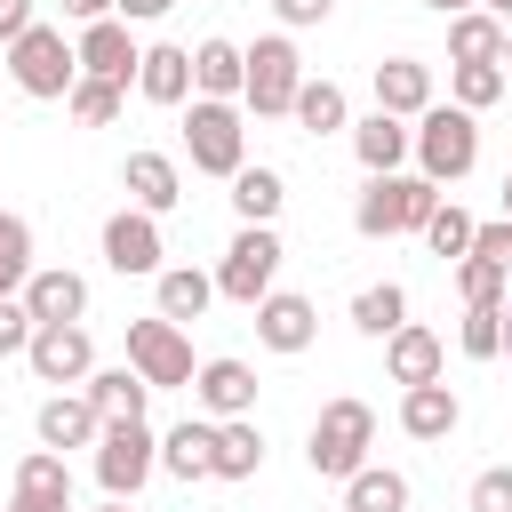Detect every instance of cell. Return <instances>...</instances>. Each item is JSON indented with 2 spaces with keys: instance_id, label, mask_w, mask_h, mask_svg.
Wrapping results in <instances>:
<instances>
[{
  "instance_id": "1f68e13d",
  "label": "cell",
  "mask_w": 512,
  "mask_h": 512,
  "mask_svg": "<svg viewBox=\"0 0 512 512\" xmlns=\"http://www.w3.org/2000/svg\"><path fill=\"white\" fill-rule=\"evenodd\" d=\"M296 128H304V136L344 128V88H336V80H304V88H296Z\"/></svg>"
},
{
  "instance_id": "3957f363",
  "label": "cell",
  "mask_w": 512,
  "mask_h": 512,
  "mask_svg": "<svg viewBox=\"0 0 512 512\" xmlns=\"http://www.w3.org/2000/svg\"><path fill=\"white\" fill-rule=\"evenodd\" d=\"M8 80L24 96H72L80 88V48H64L56 24H32L16 48H8Z\"/></svg>"
},
{
  "instance_id": "30bf717a",
  "label": "cell",
  "mask_w": 512,
  "mask_h": 512,
  "mask_svg": "<svg viewBox=\"0 0 512 512\" xmlns=\"http://www.w3.org/2000/svg\"><path fill=\"white\" fill-rule=\"evenodd\" d=\"M32 376L40 384H88L96 376V344H88V328L80 320H56V328H32Z\"/></svg>"
},
{
  "instance_id": "681fc988",
  "label": "cell",
  "mask_w": 512,
  "mask_h": 512,
  "mask_svg": "<svg viewBox=\"0 0 512 512\" xmlns=\"http://www.w3.org/2000/svg\"><path fill=\"white\" fill-rule=\"evenodd\" d=\"M488 8H496V24H512V0H488Z\"/></svg>"
},
{
  "instance_id": "f1b7e54d",
  "label": "cell",
  "mask_w": 512,
  "mask_h": 512,
  "mask_svg": "<svg viewBox=\"0 0 512 512\" xmlns=\"http://www.w3.org/2000/svg\"><path fill=\"white\" fill-rule=\"evenodd\" d=\"M280 200H288V184H280L272 168H240V176H232V208H240V224H272Z\"/></svg>"
},
{
  "instance_id": "44dd1931",
  "label": "cell",
  "mask_w": 512,
  "mask_h": 512,
  "mask_svg": "<svg viewBox=\"0 0 512 512\" xmlns=\"http://www.w3.org/2000/svg\"><path fill=\"white\" fill-rule=\"evenodd\" d=\"M120 176H128V192H136V208H144V216H160V208H176V200H184V184H176V160H168V152H128V168H120Z\"/></svg>"
},
{
  "instance_id": "ac0fdd59",
  "label": "cell",
  "mask_w": 512,
  "mask_h": 512,
  "mask_svg": "<svg viewBox=\"0 0 512 512\" xmlns=\"http://www.w3.org/2000/svg\"><path fill=\"white\" fill-rule=\"evenodd\" d=\"M24 312H32L40 328L80 320V312H88V280H80V272H32V280H24Z\"/></svg>"
},
{
  "instance_id": "d4e9b609",
  "label": "cell",
  "mask_w": 512,
  "mask_h": 512,
  "mask_svg": "<svg viewBox=\"0 0 512 512\" xmlns=\"http://www.w3.org/2000/svg\"><path fill=\"white\" fill-rule=\"evenodd\" d=\"M136 88H144L152 104H184V96H192V56H184V48H168V40H160V48H144Z\"/></svg>"
},
{
  "instance_id": "4fadbf2b",
  "label": "cell",
  "mask_w": 512,
  "mask_h": 512,
  "mask_svg": "<svg viewBox=\"0 0 512 512\" xmlns=\"http://www.w3.org/2000/svg\"><path fill=\"white\" fill-rule=\"evenodd\" d=\"M376 112L424 120V112H432V72H424L416 56H384V64H376Z\"/></svg>"
},
{
  "instance_id": "83f0119b",
  "label": "cell",
  "mask_w": 512,
  "mask_h": 512,
  "mask_svg": "<svg viewBox=\"0 0 512 512\" xmlns=\"http://www.w3.org/2000/svg\"><path fill=\"white\" fill-rule=\"evenodd\" d=\"M208 296H216L208 272H192V264H168V272H160V320H200Z\"/></svg>"
},
{
  "instance_id": "cb8c5ba5",
  "label": "cell",
  "mask_w": 512,
  "mask_h": 512,
  "mask_svg": "<svg viewBox=\"0 0 512 512\" xmlns=\"http://www.w3.org/2000/svg\"><path fill=\"white\" fill-rule=\"evenodd\" d=\"M160 464L176 472V480H216V424H176L168 440H160Z\"/></svg>"
},
{
  "instance_id": "f546056e",
  "label": "cell",
  "mask_w": 512,
  "mask_h": 512,
  "mask_svg": "<svg viewBox=\"0 0 512 512\" xmlns=\"http://www.w3.org/2000/svg\"><path fill=\"white\" fill-rule=\"evenodd\" d=\"M352 328H360V336H400V328H408V296H400L392 280H384V288H360V296H352Z\"/></svg>"
},
{
  "instance_id": "5b68a950",
  "label": "cell",
  "mask_w": 512,
  "mask_h": 512,
  "mask_svg": "<svg viewBox=\"0 0 512 512\" xmlns=\"http://www.w3.org/2000/svg\"><path fill=\"white\" fill-rule=\"evenodd\" d=\"M184 152H192V168L200 176H240L248 160V128H240V112L232 104H216V96H200L192 112H184Z\"/></svg>"
},
{
  "instance_id": "9a60e30c",
  "label": "cell",
  "mask_w": 512,
  "mask_h": 512,
  "mask_svg": "<svg viewBox=\"0 0 512 512\" xmlns=\"http://www.w3.org/2000/svg\"><path fill=\"white\" fill-rule=\"evenodd\" d=\"M192 392H200V408H208V416H224V424H232V416H248V408H256V368H248V360H208V368L192 376Z\"/></svg>"
},
{
  "instance_id": "f6af8a7d",
  "label": "cell",
  "mask_w": 512,
  "mask_h": 512,
  "mask_svg": "<svg viewBox=\"0 0 512 512\" xmlns=\"http://www.w3.org/2000/svg\"><path fill=\"white\" fill-rule=\"evenodd\" d=\"M176 0H120V24H152V16H168Z\"/></svg>"
},
{
  "instance_id": "7dc6e473",
  "label": "cell",
  "mask_w": 512,
  "mask_h": 512,
  "mask_svg": "<svg viewBox=\"0 0 512 512\" xmlns=\"http://www.w3.org/2000/svg\"><path fill=\"white\" fill-rule=\"evenodd\" d=\"M8 512H72V504H56V496H16Z\"/></svg>"
},
{
  "instance_id": "ffe728a7",
  "label": "cell",
  "mask_w": 512,
  "mask_h": 512,
  "mask_svg": "<svg viewBox=\"0 0 512 512\" xmlns=\"http://www.w3.org/2000/svg\"><path fill=\"white\" fill-rule=\"evenodd\" d=\"M456 416H464V408H456L448 384H408V392H400V432H408V440H448Z\"/></svg>"
},
{
  "instance_id": "4316f807",
  "label": "cell",
  "mask_w": 512,
  "mask_h": 512,
  "mask_svg": "<svg viewBox=\"0 0 512 512\" xmlns=\"http://www.w3.org/2000/svg\"><path fill=\"white\" fill-rule=\"evenodd\" d=\"M504 32L512 24H496V16H456L448 24V56L456 64H504Z\"/></svg>"
},
{
  "instance_id": "b9f144b4",
  "label": "cell",
  "mask_w": 512,
  "mask_h": 512,
  "mask_svg": "<svg viewBox=\"0 0 512 512\" xmlns=\"http://www.w3.org/2000/svg\"><path fill=\"white\" fill-rule=\"evenodd\" d=\"M472 256H488V264L512 272V216H504V224H480V232H472Z\"/></svg>"
},
{
  "instance_id": "8992f818",
  "label": "cell",
  "mask_w": 512,
  "mask_h": 512,
  "mask_svg": "<svg viewBox=\"0 0 512 512\" xmlns=\"http://www.w3.org/2000/svg\"><path fill=\"white\" fill-rule=\"evenodd\" d=\"M272 272H280V240H272V224H240V240L224 248V272H216V296H232V304H264L272 296Z\"/></svg>"
},
{
  "instance_id": "4dcf8cb0",
  "label": "cell",
  "mask_w": 512,
  "mask_h": 512,
  "mask_svg": "<svg viewBox=\"0 0 512 512\" xmlns=\"http://www.w3.org/2000/svg\"><path fill=\"white\" fill-rule=\"evenodd\" d=\"M344 512H408V480L400 472H352L344 480Z\"/></svg>"
},
{
  "instance_id": "74e56055",
  "label": "cell",
  "mask_w": 512,
  "mask_h": 512,
  "mask_svg": "<svg viewBox=\"0 0 512 512\" xmlns=\"http://www.w3.org/2000/svg\"><path fill=\"white\" fill-rule=\"evenodd\" d=\"M464 352L472 360H496L504 352V304H472L464 312Z\"/></svg>"
},
{
  "instance_id": "816d5d0a",
  "label": "cell",
  "mask_w": 512,
  "mask_h": 512,
  "mask_svg": "<svg viewBox=\"0 0 512 512\" xmlns=\"http://www.w3.org/2000/svg\"><path fill=\"white\" fill-rule=\"evenodd\" d=\"M504 352H512V304H504Z\"/></svg>"
},
{
  "instance_id": "836d02e7",
  "label": "cell",
  "mask_w": 512,
  "mask_h": 512,
  "mask_svg": "<svg viewBox=\"0 0 512 512\" xmlns=\"http://www.w3.org/2000/svg\"><path fill=\"white\" fill-rule=\"evenodd\" d=\"M32 280V232H24V216H0V296H16Z\"/></svg>"
},
{
  "instance_id": "d590c367",
  "label": "cell",
  "mask_w": 512,
  "mask_h": 512,
  "mask_svg": "<svg viewBox=\"0 0 512 512\" xmlns=\"http://www.w3.org/2000/svg\"><path fill=\"white\" fill-rule=\"evenodd\" d=\"M472 232H480V224H472L456 200H448V208H432V224H424V240H432L440 256H472Z\"/></svg>"
},
{
  "instance_id": "2e32d148",
  "label": "cell",
  "mask_w": 512,
  "mask_h": 512,
  "mask_svg": "<svg viewBox=\"0 0 512 512\" xmlns=\"http://www.w3.org/2000/svg\"><path fill=\"white\" fill-rule=\"evenodd\" d=\"M352 152H360L368 176H400V160L416 152V128H400L392 112H368V120L352 128Z\"/></svg>"
},
{
  "instance_id": "bcb514c9",
  "label": "cell",
  "mask_w": 512,
  "mask_h": 512,
  "mask_svg": "<svg viewBox=\"0 0 512 512\" xmlns=\"http://www.w3.org/2000/svg\"><path fill=\"white\" fill-rule=\"evenodd\" d=\"M120 0H64V16H80V24H104Z\"/></svg>"
},
{
  "instance_id": "db71d44e",
  "label": "cell",
  "mask_w": 512,
  "mask_h": 512,
  "mask_svg": "<svg viewBox=\"0 0 512 512\" xmlns=\"http://www.w3.org/2000/svg\"><path fill=\"white\" fill-rule=\"evenodd\" d=\"M104 512H128V504H104Z\"/></svg>"
},
{
  "instance_id": "603a6c76",
  "label": "cell",
  "mask_w": 512,
  "mask_h": 512,
  "mask_svg": "<svg viewBox=\"0 0 512 512\" xmlns=\"http://www.w3.org/2000/svg\"><path fill=\"white\" fill-rule=\"evenodd\" d=\"M88 400H96V416H104V424H144L152 384H144L136 368H104V376H88Z\"/></svg>"
},
{
  "instance_id": "7bdbcfd3",
  "label": "cell",
  "mask_w": 512,
  "mask_h": 512,
  "mask_svg": "<svg viewBox=\"0 0 512 512\" xmlns=\"http://www.w3.org/2000/svg\"><path fill=\"white\" fill-rule=\"evenodd\" d=\"M32 32V0H0V48H16Z\"/></svg>"
},
{
  "instance_id": "7a4b0ae2",
  "label": "cell",
  "mask_w": 512,
  "mask_h": 512,
  "mask_svg": "<svg viewBox=\"0 0 512 512\" xmlns=\"http://www.w3.org/2000/svg\"><path fill=\"white\" fill-rule=\"evenodd\" d=\"M368 440H376V408L368 400H328L304 456H312L320 480H352V472H368Z\"/></svg>"
},
{
  "instance_id": "e575fe53",
  "label": "cell",
  "mask_w": 512,
  "mask_h": 512,
  "mask_svg": "<svg viewBox=\"0 0 512 512\" xmlns=\"http://www.w3.org/2000/svg\"><path fill=\"white\" fill-rule=\"evenodd\" d=\"M64 104H72L80 128H112V120H120V88H112V80H80Z\"/></svg>"
},
{
  "instance_id": "d6986e66",
  "label": "cell",
  "mask_w": 512,
  "mask_h": 512,
  "mask_svg": "<svg viewBox=\"0 0 512 512\" xmlns=\"http://www.w3.org/2000/svg\"><path fill=\"white\" fill-rule=\"evenodd\" d=\"M312 328H320V320H312V304H304V296H288V288H272V296L256 304V336H264L272 352H304V344H312Z\"/></svg>"
},
{
  "instance_id": "277c9868",
  "label": "cell",
  "mask_w": 512,
  "mask_h": 512,
  "mask_svg": "<svg viewBox=\"0 0 512 512\" xmlns=\"http://www.w3.org/2000/svg\"><path fill=\"white\" fill-rule=\"evenodd\" d=\"M416 160H424L432 184L472 176V160H480V128H472V112H464V104H432V112L416 120Z\"/></svg>"
},
{
  "instance_id": "f5cc1de1",
  "label": "cell",
  "mask_w": 512,
  "mask_h": 512,
  "mask_svg": "<svg viewBox=\"0 0 512 512\" xmlns=\"http://www.w3.org/2000/svg\"><path fill=\"white\" fill-rule=\"evenodd\" d=\"M504 64H512V32H504Z\"/></svg>"
},
{
  "instance_id": "11a10c76",
  "label": "cell",
  "mask_w": 512,
  "mask_h": 512,
  "mask_svg": "<svg viewBox=\"0 0 512 512\" xmlns=\"http://www.w3.org/2000/svg\"><path fill=\"white\" fill-rule=\"evenodd\" d=\"M0 72H8V56H0Z\"/></svg>"
},
{
  "instance_id": "5bb4252c",
  "label": "cell",
  "mask_w": 512,
  "mask_h": 512,
  "mask_svg": "<svg viewBox=\"0 0 512 512\" xmlns=\"http://www.w3.org/2000/svg\"><path fill=\"white\" fill-rule=\"evenodd\" d=\"M88 440H104V416H96V400L88 392H56V400H40V448H88Z\"/></svg>"
},
{
  "instance_id": "ab89813d",
  "label": "cell",
  "mask_w": 512,
  "mask_h": 512,
  "mask_svg": "<svg viewBox=\"0 0 512 512\" xmlns=\"http://www.w3.org/2000/svg\"><path fill=\"white\" fill-rule=\"evenodd\" d=\"M464 512H512V464L480 472V480H472V496H464Z\"/></svg>"
},
{
  "instance_id": "484cf974",
  "label": "cell",
  "mask_w": 512,
  "mask_h": 512,
  "mask_svg": "<svg viewBox=\"0 0 512 512\" xmlns=\"http://www.w3.org/2000/svg\"><path fill=\"white\" fill-rule=\"evenodd\" d=\"M256 464H264V432L248 416L216 424V480H256Z\"/></svg>"
},
{
  "instance_id": "f35d334b",
  "label": "cell",
  "mask_w": 512,
  "mask_h": 512,
  "mask_svg": "<svg viewBox=\"0 0 512 512\" xmlns=\"http://www.w3.org/2000/svg\"><path fill=\"white\" fill-rule=\"evenodd\" d=\"M496 96H504V64H456V104L464 112H480Z\"/></svg>"
},
{
  "instance_id": "f907efd6",
  "label": "cell",
  "mask_w": 512,
  "mask_h": 512,
  "mask_svg": "<svg viewBox=\"0 0 512 512\" xmlns=\"http://www.w3.org/2000/svg\"><path fill=\"white\" fill-rule=\"evenodd\" d=\"M504 216H512V168H504Z\"/></svg>"
},
{
  "instance_id": "c3c4849f",
  "label": "cell",
  "mask_w": 512,
  "mask_h": 512,
  "mask_svg": "<svg viewBox=\"0 0 512 512\" xmlns=\"http://www.w3.org/2000/svg\"><path fill=\"white\" fill-rule=\"evenodd\" d=\"M424 8H440L448 24H456V16H472V0H424Z\"/></svg>"
},
{
  "instance_id": "8d00e7d4",
  "label": "cell",
  "mask_w": 512,
  "mask_h": 512,
  "mask_svg": "<svg viewBox=\"0 0 512 512\" xmlns=\"http://www.w3.org/2000/svg\"><path fill=\"white\" fill-rule=\"evenodd\" d=\"M504 264H488V256H464L456 264V288H464V304H504Z\"/></svg>"
},
{
  "instance_id": "ba28073f",
  "label": "cell",
  "mask_w": 512,
  "mask_h": 512,
  "mask_svg": "<svg viewBox=\"0 0 512 512\" xmlns=\"http://www.w3.org/2000/svg\"><path fill=\"white\" fill-rule=\"evenodd\" d=\"M296 88H304V64H296V48L272 32V40H256L248 48V112L256 120H280V112H296Z\"/></svg>"
},
{
  "instance_id": "d6a6232c",
  "label": "cell",
  "mask_w": 512,
  "mask_h": 512,
  "mask_svg": "<svg viewBox=\"0 0 512 512\" xmlns=\"http://www.w3.org/2000/svg\"><path fill=\"white\" fill-rule=\"evenodd\" d=\"M16 496H56V504H72V472H64V456H56V448L24 456V464H16Z\"/></svg>"
},
{
  "instance_id": "52a82bcc",
  "label": "cell",
  "mask_w": 512,
  "mask_h": 512,
  "mask_svg": "<svg viewBox=\"0 0 512 512\" xmlns=\"http://www.w3.org/2000/svg\"><path fill=\"white\" fill-rule=\"evenodd\" d=\"M128 368L152 384V392H168V384H192L200 368H192V344H184V328L176 320H128Z\"/></svg>"
},
{
  "instance_id": "e0dca14e",
  "label": "cell",
  "mask_w": 512,
  "mask_h": 512,
  "mask_svg": "<svg viewBox=\"0 0 512 512\" xmlns=\"http://www.w3.org/2000/svg\"><path fill=\"white\" fill-rule=\"evenodd\" d=\"M192 88L216 96V104H232V96L248 88V48H232V40H200V48H192Z\"/></svg>"
},
{
  "instance_id": "6da1fadb",
  "label": "cell",
  "mask_w": 512,
  "mask_h": 512,
  "mask_svg": "<svg viewBox=\"0 0 512 512\" xmlns=\"http://www.w3.org/2000/svg\"><path fill=\"white\" fill-rule=\"evenodd\" d=\"M432 208H440V184H432V176H368L352 224H360L368 240H392V232H424Z\"/></svg>"
},
{
  "instance_id": "7c38bea8",
  "label": "cell",
  "mask_w": 512,
  "mask_h": 512,
  "mask_svg": "<svg viewBox=\"0 0 512 512\" xmlns=\"http://www.w3.org/2000/svg\"><path fill=\"white\" fill-rule=\"evenodd\" d=\"M104 264H112V272H168V264H160V224H152L144 208H120V216L104 224Z\"/></svg>"
},
{
  "instance_id": "9c48e42d",
  "label": "cell",
  "mask_w": 512,
  "mask_h": 512,
  "mask_svg": "<svg viewBox=\"0 0 512 512\" xmlns=\"http://www.w3.org/2000/svg\"><path fill=\"white\" fill-rule=\"evenodd\" d=\"M152 432L144 424H104V440H96V480H104V496L112 504H136V488L152 480Z\"/></svg>"
},
{
  "instance_id": "7402d4cb",
  "label": "cell",
  "mask_w": 512,
  "mask_h": 512,
  "mask_svg": "<svg viewBox=\"0 0 512 512\" xmlns=\"http://www.w3.org/2000/svg\"><path fill=\"white\" fill-rule=\"evenodd\" d=\"M384 368H392V384H440V336L432 328L384 336Z\"/></svg>"
},
{
  "instance_id": "8fae6325",
  "label": "cell",
  "mask_w": 512,
  "mask_h": 512,
  "mask_svg": "<svg viewBox=\"0 0 512 512\" xmlns=\"http://www.w3.org/2000/svg\"><path fill=\"white\" fill-rule=\"evenodd\" d=\"M144 64V48L128 40V24L120 16H104V24H88L80 32V80H112V88H128V72Z\"/></svg>"
},
{
  "instance_id": "60d3db41",
  "label": "cell",
  "mask_w": 512,
  "mask_h": 512,
  "mask_svg": "<svg viewBox=\"0 0 512 512\" xmlns=\"http://www.w3.org/2000/svg\"><path fill=\"white\" fill-rule=\"evenodd\" d=\"M32 328H40V320H32L16 296H0V360H8V352H32Z\"/></svg>"
},
{
  "instance_id": "ee69618b",
  "label": "cell",
  "mask_w": 512,
  "mask_h": 512,
  "mask_svg": "<svg viewBox=\"0 0 512 512\" xmlns=\"http://www.w3.org/2000/svg\"><path fill=\"white\" fill-rule=\"evenodd\" d=\"M272 8H280V24H320L336 0H272Z\"/></svg>"
}]
</instances>
